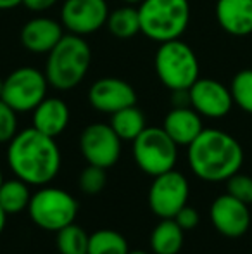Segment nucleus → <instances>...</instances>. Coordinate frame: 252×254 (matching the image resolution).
<instances>
[{"mask_svg":"<svg viewBox=\"0 0 252 254\" xmlns=\"http://www.w3.org/2000/svg\"><path fill=\"white\" fill-rule=\"evenodd\" d=\"M7 164L14 177L31 187H44L61 171V149L54 137L33 127L24 128L7 144Z\"/></svg>","mask_w":252,"mask_h":254,"instance_id":"1","label":"nucleus"},{"mask_svg":"<svg viewBox=\"0 0 252 254\" xmlns=\"http://www.w3.org/2000/svg\"><path fill=\"white\" fill-rule=\"evenodd\" d=\"M187 161L197 178L218 184L226 182L240 171L244 164V149L228 131L204 128L187 147Z\"/></svg>","mask_w":252,"mask_h":254,"instance_id":"2","label":"nucleus"},{"mask_svg":"<svg viewBox=\"0 0 252 254\" xmlns=\"http://www.w3.org/2000/svg\"><path fill=\"white\" fill-rule=\"evenodd\" d=\"M92 64V49L85 37L67 33L47 54L45 76L55 90L67 92L85 80Z\"/></svg>","mask_w":252,"mask_h":254,"instance_id":"3","label":"nucleus"},{"mask_svg":"<svg viewBox=\"0 0 252 254\" xmlns=\"http://www.w3.org/2000/svg\"><path fill=\"white\" fill-rule=\"evenodd\" d=\"M137 7L140 33L157 44L182 38L190 24L189 0H144Z\"/></svg>","mask_w":252,"mask_h":254,"instance_id":"4","label":"nucleus"},{"mask_svg":"<svg viewBox=\"0 0 252 254\" xmlns=\"http://www.w3.org/2000/svg\"><path fill=\"white\" fill-rule=\"evenodd\" d=\"M159 81L169 90H189L199 80L201 64L194 49L182 38L159 44L154 56Z\"/></svg>","mask_w":252,"mask_h":254,"instance_id":"5","label":"nucleus"},{"mask_svg":"<svg viewBox=\"0 0 252 254\" xmlns=\"http://www.w3.org/2000/svg\"><path fill=\"white\" fill-rule=\"evenodd\" d=\"M131 144L135 163L145 175L154 178L175 170L178 161V144L162 127H147Z\"/></svg>","mask_w":252,"mask_h":254,"instance_id":"6","label":"nucleus"},{"mask_svg":"<svg viewBox=\"0 0 252 254\" xmlns=\"http://www.w3.org/2000/svg\"><path fill=\"white\" fill-rule=\"evenodd\" d=\"M28 214L31 221L42 230L59 232L61 228L74 223L78 214V202L64 189L44 185L35 194H31Z\"/></svg>","mask_w":252,"mask_h":254,"instance_id":"7","label":"nucleus"},{"mask_svg":"<svg viewBox=\"0 0 252 254\" xmlns=\"http://www.w3.org/2000/svg\"><path fill=\"white\" fill-rule=\"evenodd\" d=\"M49 87L45 71L33 66H21L3 80L2 99L16 113H31L47 97Z\"/></svg>","mask_w":252,"mask_h":254,"instance_id":"8","label":"nucleus"},{"mask_svg":"<svg viewBox=\"0 0 252 254\" xmlns=\"http://www.w3.org/2000/svg\"><path fill=\"white\" fill-rule=\"evenodd\" d=\"M190 195L189 180L176 170L154 177L149 189V207L159 218H175L182 207L187 206Z\"/></svg>","mask_w":252,"mask_h":254,"instance_id":"9","label":"nucleus"},{"mask_svg":"<svg viewBox=\"0 0 252 254\" xmlns=\"http://www.w3.org/2000/svg\"><path fill=\"white\" fill-rule=\"evenodd\" d=\"M123 140L109 123H92L80 135V151L88 164L111 168L121 157Z\"/></svg>","mask_w":252,"mask_h":254,"instance_id":"10","label":"nucleus"},{"mask_svg":"<svg viewBox=\"0 0 252 254\" xmlns=\"http://www.w3.org/2000/svg\"><path fill=\"white\" fill-rule=\"evenodd\" d=\"M109 5L105 0H64L61 5V23L67 33H97L107 24Z\"/></svg>","mask_w":252,"mask_h":254,"instance_id":"11","label":"nucleus"},{"mask_svg":"<svg viewBox=\"0 0 252 254\" xmlns=\"http://www.w3.org/2000/svg\"><path fill=\"white\" fill-rule=\"evenodd\" d=\"M190 106L209 120H221L228 116L233 104L230 87L212 78H199L189 88Z\"/></svg>","mask_w":252,"mask_h":254,"instance_id":"12","label":"nucleus"},{"mask_svg":"<svg viewBox=\"0 0 252 254\" xmlns=\"http://www.w3.org/2000/svg\"><path fill=\"white\" fill-rule=\"evenodd\" d=\"M209 216L212 227L228 239H239L246 235L252 221L249 204L233 197L228 192L218 195L212 201Z\"/></svg>","mask_w":252,"mask_h":254,"instance_id":"13","label":"nucleus"},{"mask_svg":"<svg viewBox=\"0 0 252 254\" xmlns=\"http://www.w3.org/2000/svg\"><path fill=\"white\" fill-rule=\"evenodd\" d=\"M88 104L102 114H114L137 104V92L128 81L116 76H105L94 81L88 88Z\"/></svg>","mask_w":252,"mask_h":254,"instance_id":"14","label":"nucleus"},{"mask_svg":"<svg viewBox=\"0 0 252 254\" xmlns=\"http://www.w3.org/2000/svg\"><path fill=\"white\" fill-rule=\"evenodd\" d=\"M64 35L66 33L61 21L47 16H38L23 24L19 40L26 51L33 54H49Z\"/></svg>","mask_w":252,"mask_h":254,"instance_id":"15","label":"nucleus"},{"mask_svg":"<svg viewBox=\"0 0 252 254\" xmlns=\"http://www.w3.org/2000/svg\"><path fill=\"white\" fill-rule=\"evenodd\" d=\"M214 16L225 33L232 37L252 35V0H216Z\"/></svg>","mask_w":252,"mask_h":254,"instance_id":"16","label":"nucleus"},{"mask_svg":"<svg viewBox=\"0 0 252 254\" xmlns=\"http://www.w3.org/2000/svg\"><path fill=\"white\" fill-rule=\"evenodd\" d=\"M164 131L173 138V140L183 147H189L192 142L201 135L204 130L202 116L192 106L185 107H173L164 118L162 123Z\"/></svg>","mask_w":252,"mask_h":254,"instance_id":"17","label":"nucleus"},{"mask_svg":"<svg viewBox=\"0 0 252 254\" xmlns=\"http://www.w3.org/2000/svg\"><path fill=\"white\" fill-rule=\"evenodd\" d=\"M31 127L49 137H59L69 125V106L59 97H45L31 111Z\"/></svg>","mask_w":252,"mask_h":254,"instance_id":"18","label":"nucleus"},{"mask_svg":"<svg viewBox=\"0 0 252 254\" xmlns=\"http://www.w3.org/2000/svg\"><path fill=\"white\" fill-rule=\"evenodd\" d=\"M185 242V230L175 218L161 220L151 234V249L154 254H178Z\"/></svg>","mask_w":252,"mask_h":254,"instance_id":"19","label":"nucleus"},{"mask_svg":"<svg viewBox=\"0 0 252 254\" xmlns=\"http://www.w3.org/2000/svg\"><path fill=\"white\" fill-rule=\"evenodd\" d=\"M109 125L123 142H133L147 128L145 114L142 113V109H138L137 104L111 114V123Z\"/></svg>","mask_w":252,"mask_h":254,"instance_id":"20","label":"nucleus"},{"mask_svg":"<svg viewBox=\"0 0 252 254\" xmlns=\"http://www.w3.org/2000/svg\"><path fill=\"white\" fill-rule=\"evenodd\" d=\"M26 182L14 177L10 180H3L0 187V206L7 214H17L28 209L31 201V192Z\"/></svg>","mask_w":252,"mask_h":254,"instance_id":"21","label":"nucleus"},{"mask_svg":"<svg viewBox=\"0 0 252 254\" xmlns=\"http://www.w3.org/2000/svg\"><path fill=\"white\" fill-rule=\"evenodd\" d=\"M107 30L116 38H131L135 35L140 33V16H138V7L137 5H121L109 12L107 17Z\"/></svg>","mask_w":252,"mask_h":254,"instance_id":"22","label":"nucleus"},{"mask_svg":"<svg viewBox=\"0 0 252 254\" xmlns=\"http://www.w3.org/2000/svg\"><path fill=\"white\" fill-rule=\"evenodd\" d=\"M128 241L123 234L111 228H102L88 239V253L87 254H128Z\"/></svg>","mask_w":252,"mask_h":254,"instance_id":"23","label":"nucleus"},{"mask_svg":"<svg viewBox=\"0 0 252 254\" xmlns=\"http://www.w3.org/2000/svg\"><path fill=\"white\" fill-rule=\"evenodd\" d=\"M90 235L83 227L71 223L57 232V249L59 254H87Z\"/></svg>","mask_w":252,"mask_h":254,"instance_id":"24","label":"nucleus"},{"mask_svg":"<svg viewBox=\"0 0 252 254\" xmlns=\"http://www.w3.org/2000/svg\"><path fill=\"white\" fill-rule=\"evenodd\" d=\"M233 104L247 114H252V69H242L230 83Z\"/></svg>","mask_w":252,"mask_h":254,"instance_id":"25","label":"nucleus"},{"mask_svg":"<svg viewBox=\"0 0 252 254\" xmlns=\"http://www.w3.org/2000/svg\"><path fill=\"white\" fill-rule=\"evenodd\" d=\"M105 184H107L105 168L94 166V164H88L80 173V178H78V187H80V190L88 195L101 194V192L104 190Z\"/></svg>","mask_w":252,"mask_h":254,"instance_id":"26","label":"nucleus"},{"mask_svg":"<svg viewBox=\"0 0 252 254\" xmlns=\"http://www.w3.org/2000/svg\"><path fill=\"white\" fill-rule=\"evenodd\" d=\"M17 131V113L0 99V144H9Z\"/></svg>","mask_w":252,"mask_h":254,"instance_id":"27","label":"nucleus"},{"mask_svg":"<svg viewBox=\"0 0 252 254\" xmlns=\"http://www.w3.org/2000/svg\"><path fill=\"white\" fill-rule=\"evenodd\" d=\"M226 192L246 204H252V177L244 173H235L226 180Z\"/></svg>","mask_w":252,"mask_h":254,"instance_id":"28","label":"nucleus"},{"mask_svg":"<svg viewBox=\"0 0 252 254\" xmlns=\"http://www.w3.org/2000/svg\"><path fill=\"white\" fill-rule=\"evenodd\" d=\"M175 220L183 230H194L199 225V221H201V216H199V211L195 209V207H190L189 204H187L185 207H182V209L178 211Z\"/></svg>","mask_w":252,"mask_h":254,"instance_id":"29","label":"nucleus"},{"mask_svg":"<svg viewBox=\"0 0 252 254\" xmlns=\"http://www.w3.org/2000/svg\"><path fill=\"white\" fill-rule=\"evenodd\" d=\"M59 2L61 0H23V5L26 9L33 10V12H44V10H49L54 5H57Z\"/></svg>","mask_w":252,"mask_h":254,"instance_id":"30","label":"nucleus"},{"mask_svg":"<svg viewBox=\"0 0 252 254\" xmlns=\"http://www.w3.org/2000/svg\"><path fill=\"white\" fill-rule=\"evenodd\" d=\"M171 104H173V107L190 106V94H189V90H173L171 92Z\"/></svg>","mask_w":252,"mask_h":254,"instance_id":"31","label":"nucleus"},{"mask_svg":"<svg viewBox=\"0 0 252 254\" xmlns=\"http://www.w3.org/2000/svg\"><path fill=\"white\" fill-rule=\"evenodd\" d=\"M23 5V0H0V10H10Z\"/></svg>","mask_w":252,"mask_h":254,"instance_id":"32","label":"nucleus"},{"mask_svg":"<svg viewBox=\"0 0 252 254\" xmlns=\"http://www.w3.org/2000/svg\"><path fill=\"white\" fill-rule=\"evenodd\" d=\"M5 223H7V213L2 209V206H0V235H2L3 228H5Z\"/></svg>","mask_w":252,"mask_h":254,"instance_id":"33","label":"nucleus"},{"mask_svg":"<svg viewBox=\"0 0 252 254\" xmlns=\"http://www.w3.org/2000/svg\"><path fill=\"white\" fill-rule=\"evenodd\" d=\"M125 3H130V5H140L144 0H123Z\"/></svg>","mask_w":252,"mask_h":254,"instance_id":"34","label":"nucleus"},{"mask_svg":"<svg viewBox=\"0 0 252 254\" xmlns=\"http://www.w3.org/2000/svg\"><path fill=\"white\" fill-rule=\"evenodd\" d=\"M2 94H3V80L0 78V99H2Z\"/></svg>","mask_w":252,"mask_h":254,"instance_id":"35","label":"nucleus"},{"mask_svg":"<svg viewBox=\"0 0 252 254\" xmlns=\"http://www.w3.org/2000/svg\"><path fill=\"white\" fill-rule=\"evenodd\" d=\"M128 254H149V253H145V251H130Z\"/></svg>","mask_w":252,"mask_h":254,"instance_id":"36","label":"nucleus"},{"mask_svg":"<svg viewBox=\"0 0 252 254\" xmlns=\"http://www.w3.org/2000/svg\"><path fill=\"white\" fill-rule=\"evenodd\" d=\"M3 184V173H2V168H0V187H2Z\"/></svg>","mask_w":252,"mask_h":254,"instance_id":"37","label":"nucleus"}]
</instances>
